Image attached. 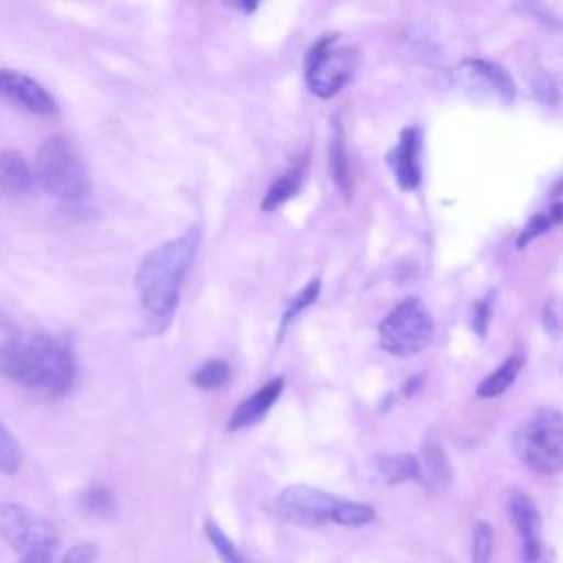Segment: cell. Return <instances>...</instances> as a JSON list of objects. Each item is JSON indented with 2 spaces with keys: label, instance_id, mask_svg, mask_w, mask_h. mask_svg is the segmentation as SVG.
I'll return each instance as SVG.
<instances>
[{
  "label": "cell",
  "instance_id": "obj_23",
  "mask_svg": "<svg viewBox=\"0 0 563 563\" xmlns=\"http://www.w3.org/2000/svg\"><path fill=\"white\" fill-rule=\"evenodd\" d=\"M493 526L484 519L475 521L471 539V563H490L493 559Z\"/></svg>",
  "mask_w": 563,
  "mask_h": 563
},
{
  "label": "cell",
  "instance_id": "obj_17",
  "mask_svg": "<svg viewBox=\"0 0 563 563\" xmlns=\"http://www.w3.org/2000/svg\"><path fill=\"white\" fill-rule=\"evenodd\" d=\"M376 473L387 484H402V482H409V479H422L420 462L409 453L378 455L376 457Z\"/></svg>",
  "mask_w": 563,
  "mask_h": 563
},
{
  "label": "cell",
  "instance_id": "obj_5",
  "mask_svg": "<svg viewBox=\"0 0 563 563\" xmlns=\"http://www.w3.org/2000/svg\"><path fill=\"white\" fill-rule=\"evenodd\" d=\"M0 537L20 556V563H53L59 545L51 521L13 501L0 504Z\"/></svg>",
  "mask_w": 563,
  "mask_h": 563
},
{
  "label": "cell",
  "instance_id": "obj_4",
  "mask_svg": "<svg viewBox=\"0 0 563 563\" xmlns=\"http://www.w3.org/2000/svg\"><path fill=\"white\" fill-rule=\"evenodd\" d=\"M35 174L42 187L66 207H81L90 196L86 163L66 136L46 139L35 156Z\"/></svg>",
  "mask_w": 563,
  "mask_h": 563
},
{
  "label": "cell",
  "instance_id": "obj_15",
  "mask_svg": "<svg viewBox=\"0 0 563 563\" xmlns=\"http://www.w3.org/2000/svg\"><path fill=\"white\" fill-rule=\"evenodd\" d=\"M33 187V174L26 158L18 150L0 152V189L13 196L29 194Z\"/></svg>",
  "mask_w": 563,
  "mask_h": 563
},
{
  "label": "cell",
  "instance_id": "obj_27",
  "mask_svg": "<svg viewBox=\"0 0 563 563\" xmlns=\"http://www.w3.org/2000/svg\"><path fill=\"white\" fill-rule=\"evenodd\" d=\"M534 90H537V95H539V99H541L543 103H552V106L559 103V86H556V79H554L552 75L543 73V75L537 79Z\"/></svg>",
  "mask_w": 563,
  "mask_h": 563
},
{
  "label": "cell",
  "instance_id": "obj_20",
  "mask_svg": "<svg viewBox=\"0 0 563 563\" xmlns=\"http://www.w3.org/2000/svg\"><path fill=\"white\" fill-rule=\"evenodd\" d=\"M561 222V202L554 200L548 209L539 211L537 216H532V220L521 229L519 238H517V246L523 249L526 244H530L534 238L543 235L545 231H550L552 227H556Z\"/></svg>",
  "mask_w": 563,
  "mask_h": 563
},
{
  "label": "cell",
  "instance_id": "obj_12",
  "mask_svg": "<svg viewBox=\"0 0 563 563\" xmlns=\"http://www.w3.org/2000/svg\"><path fill=\"white\" fill-rule=\"evenodd\" d=\"M420 132L418 128H405L400 132L398 145L389 156V165L394 169L396 183L402 191H413L420 185Z\"/></svg>",
  "mask_w": 563,
  "mask_h": 563
},
{
  "label": "cell",
  "instance_id": "obj_13",
  "mask_svg": "<svg viewBox=\"0 0 563 563\" xmlns=\"http://www.w3.org/2000/svg\"><path fill=\"white\" fill-rule=\"evenodd\" d=\"M284 391V378L275 376L268 383H264L255 394H251L249 398H244L231 413V418L227 420V429L229 431H240L246 429L255 422H260L268 409L275 405V400L282 396Z\"/></svg>",
  "mask_w": 563,
  "mask_h": 563
},
{
  "label": "cell",
  "instance_id": "obj_8",
  "mask_svg": "<svg viewBox=\"0 0 563 563\" xmlns=\"http://www.w3.org/2000/svg\"><path fill=\"white\" fill-rule=\"evenodd\" d=\"M356 53L339 42L336 33L321 35L306 55V84L321 99L334 97L352 77Z\"/></svg>",
  "mask_w": 563,
  "mask_h": 563
},
{
  "label": "cell",
  "instance_id": "obj_22",
  "mask_svg": "<svg viewBox=\"0 0 563 563\" xmlns=\"http://www.w3.org/2000/svg\"><path fill=\"white\" fill-rule=\"evenodd\" d=\"M319 292H321V282H319V279H310V282L290 299V303H288V308H286V312H284L282 325H279V336H284L288 323H290L299 312H303L308 306H312V303L317 301Z\"/></svg>",
  "mask_w": 563,
  "mask_h": 563
},
{
  "label": "cell",
  "instance_id": "obj_14",
  "mask_svg": "<svg viewBox=\"0 0 563 563\" xmlns=\"http://www.w3.org/2000/svg\"><path fill=\"white\" fill-rule=\"evenodd\" d=\"M328 172L336 189L350 198L352 196V172H350V161H347V150H345V136H343V125L341 119L334 114L330 121V141H328Z\"/></svg>",
  "mask_w": 563,
  "mask_h": 563
},
{
  "label": "cell",
  "instance_id": "obj_25",
  "mask_svg": "<svg viewBox=\"0 0 563 563\" xmlns=\"http://www.w3.org/2000/svg\"><path fill=\"white\" fill-rule=\"evenodd\" d=\"M79 504L92 517H110L114 512V499H112L110 490H106L101 486H92V488L84 490Z\"/></svg>",
  "mask_w": 563,
  "mask_h": 563
},
{
  "label": "cell",
  "instance_id": "obj_28",
  "mask_svg": "<svg viewBox=\"0 0 563 563\" xmlns=\"http://www.w3.org/2000/svg\"><path fill=\"white\" fill-rule=\"evenodd\" d=\"M97 545L95 543H79L70 548L59 563H95Z\"/></svg>",
  "mask_w": 563,
  "mask_h": 563
},
{
  "label": "cell",
  "instance_id": "obj_2",
  "mask_svg": "<svg viewBox=\"0 0 563 563\" xmlns=\"http://www.w3.org/2000/svg\"><path fill=\"white\" fill-rule=\"evenodd\" d=\"M200 242L198 227H189L178 238L163 242L161 246L152 249L136 268V292L147 312L154 330H163L180 297V286L185 275L196 257Z\"/></svg>",
  "mask_w": 563,
  "mask_h": 563
},
{
  "label": "cell",
  "instance_id": "obj_7",
  "mask_svg": "<svg viewBox=\"0 0 563 563\" xmlns=\"http://www.w3.org/2000/svg\"><path fill=\"white\" fill-rule=\"evenodd\" d=\"M433 336V319L418 297L402 299L378 323L380 347L398 358L422 352Z\"/></svg>",
  "mask_w": 563,
  "mask_h": 563
},
{
  "label": "cell",
  "instance_id": "obj_18",
  "mask_svg": "<svg viewBox=\"0 0 563 563\" xmlns=\"http://www.w3.org/2000/svg\"><path fill=\"white\" fill-rule=\"evenodd\" d=\"M521 354H515V356H508L497 369H493L477 387V396L479 398H495V396H501L517 378L519 369H521Z\"/></svg>",
  "mask_w": 563,
  "mask_h": 563
},
{
  "label": "cell",
  "instance_id": "obj_26",
  "mask_svg": "<svg viewBox=\"0 0 563 563\" xmlns=\"http://www.w3.org/2000/svg\"><path fill=\"white\" fill-rule=\"evenodd\" d=\"M424 466H427V477L435 484V486H444L449 482V466L444 460V453L438 444H427L424 449Z\"/></svg>",
  "mask_w": 563,
  "mask_h": 563
},
{
  "label": "cell",
  "instance_id": "obj_16",
  "mask_svg": "<svg viewBox=\"0 0 563 563\" xmlns=\"http://www.w3.org/2000/svg\"><path fill=\"white\" fill-rule=\"evenodd\" d=\"M306 158L295 161L286 172H282L268 187V191L262 198V211H275L279 209L284 202H288L301 187L303 178H306Z\"/></svg>",
  "mask_w": 563,
  "mask_h": 563
},
{
  "label": "cell",
  "instance_id": "obj_9",
  "mask_svg": "<svg viewBox=\"0 0 563 563\" xmlns=\"http://www.w3.org/2000/svg\"><path fill=\"white\" fill-rule=\"evenodd\" d=\"M457 84L477 99H493L510 103L515 99V81L495 62L488 59H464L455 68Z\"/></svg>",
  "mask_w": 563,
  "mask_h": 563
},
{
  "label": "cell",
  "instance_id": "obj_21",
  "mask_svg": "<svg viewBox=\"0 0 563 563\" xmlns=\"http://www.w3.org/2000/svg\"><path fill=\"white\" fill-rule=\"evenodd\" d=\"M229 380V363H224L222 358H211L207 363H202L196 374H194V385L198 389H218Z\"/></svg>",
  "mask_w": 563,
  "mask_h": 563
},
{
  "label": "cell",
  "instance_id": "obj_29",
  "mask_svg": "<svg viewBox=\"0 0 563 563\" xmlns=\"http://www.w3.org/2000/svg\"><path fill=\"white\" fill-rule=\"evenodd\" d=\"M490 299H493V295H486V297L475 306V310H473V328H475L479 334L486 332V325H488V321H490Z\"/></svg>",
  "mask_w": 563,
  "mask_h": 563
},
{
  "label": "cell",
  "instance_id": "obj_10",
  "mask_svg": "<svg viewBox=\"0 0 563 563\" xmlns=\"http://www.w3.org/2000/svg\"><path fill=\"white\" fill-rule=\"evenodd\" d=\"M506 512L519 534V559L521 563H537L541 556V519L532 499L512 490L506 499Z\"/></svg>",
  "mask_w": 563,
  "mask_h": 563
},
{
  "label": "cell",
  "instance_id": "obj_1",
  "mask_svg": "<svg viewBox=\"0 0 563 563\" xmlns=\"http://www.w3.org/2000/svg\"><path fill=\"white\" fill-rule=\"evenodd\" d=\"M0 374L46 398L66 396L75 383L70 347L51 334H15L0 345Z\"/></svg>",
  "mask_w": 563,
  "mask_h": 563
},
{
  "label": "cell",
  "instance_id": "obj_11",
  "mask_svg": "<svg viewBox=\"0 0 563 563\" xmlns=\"http://www.w3.org/2000/svg\"><path fill=\"white\" fill-rule=\"evenodd\" d=\"M0 95H7L20 108L35 114H53L57 110L55 99L42 84L11 68H0Z\"/></svg>",
  "mask_w": 563,
  "mask_h": 563
},
{
  "label": "cell",
  "instance_id": "obj_6",
  "mask_svg": "<svg viewBox=\"0 0 563 563\" xmlns=\"http://www.w3.org/2000/svg\"><path fill=\"white\" fill-rule=\"evenodd\" d=\"M563 444V416L561 411L545 407L534 411L515 431L512 446L521 464L541 475H554L561 471Z\"/></svg>",
  "mask_w": 563,
  "mask_h": 563
},
{
  "label": "cell",
  "instance_id": "obj_3",
  "mask_svg": "<svg viewBox=\"0 0 563 563\" xmlns=\"http://www.w3.org/2000/svg\"><path fill=\"white\" fill-rule=\"evenodd\" d=\"M275 510L284 521L297 526L336 523L356 528L369 523L376 515L374 508L367 504L345 499L308 484H295L284 488L275 497Z\"/></svg>",
  "mask_w": 563,
  "mask_h": 563
},
{
  "label": "cell",
  "instance_id": "obj_24",
  "mask_svg": "<svg viewBox=\"0 0 563 563\" xmlns=\"http://www.w3.org/2000/svg\"><path fill=\"white\" fill-rule=\"evenodd\" d=\"M22 466V449L9 429L0 422V473L13 475Z\"/></svg>",
  "mask_w": 563,
  "mask_h": 563
},
{
  "label": "cell",
  "instance_id": "obj_19",
  "mask_svg": "<svg viewBox=\"0 0 563 563\" xmlns=\"http://www.w3.org/2000/svg\"><path fill=\"white\" fill-rule=\"evenodd\" d=\"M205 534H207L209 543L213 545V550L218 552L222 563H253L213 519L205 521Z\"/></svg>",
  "mask_w": 563,
  "mask_h": 563
}]
</instances>
